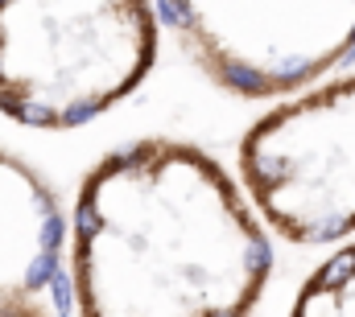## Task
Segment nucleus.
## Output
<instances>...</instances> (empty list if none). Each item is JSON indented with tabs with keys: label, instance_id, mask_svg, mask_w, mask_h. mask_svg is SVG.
Here are the masks:
<instances>
[{
	"label": "nucleus",
	"instance_id": "nucleus-5",
	"mask_svg": "<svg viewBox=\"0 0 355 317\" xmlns=\"http://www.w3.org/2000/svg\"><path fill=\"white\" fill-rule=\"evenodd\" d=\"M67 223L50 181L0 149V317L67 314L62 289Z\"/></svg>",
	"mask_w": 355,
	"mask_h": 317
},
{
	"label": "nucleus",
	"instance_id": "nucleus-6",
	"mask_svg": "<svg viewBox=\"0 0 355 317\" xmlns=\"http://www.w3.org/2000/svg\"><path fill=\"white\" fill-rule=\"evenodd\" d=\"M297 317H355V243L339 247L322 268H314V276L302 284Z\"/></svg>",
	"mask_w": 355,
	"mask_h": 317
},
{
	"label": "nucleus",
	"instance_id": "nucleus-2",
	"mask_svg": "<svg viewBox=\"0 0 355 317\" xmlns=\"http://www.w3.org/2000/svg\"><path fill=\"white\" fill-rule=\"evenodd\" d=\"M153 62V0H0V111L25 128H83Z\"/></svg>",
	"mask_w": 355,
	"mask_h": 317
},
{
	"label": "nucleus",
	"instance_id": "nucleus-4",
	"mask_svg": "<svg viewBox=\"0 0 355 317\" xmlns=\"http://www.w3.org/2000/svg\"><path fill=\"white\" fill-rule=\"evenodd\" d=\"M194 66L240 99H281L355 54V0H162Z\"/></svg>",
	"mask_w": 355,
	"mask_h": 317
},
{
	"label": "nucleus",
	"instance_id": "nucleus-1",
	"mask_svg": "<svg viewBox=\"0 0 355 317\" xmlns=\"http://www.w3.org/2000/svg\"><path fill=\"white\" fill-rule=\"evenodd\" d=\"M268 276L265 219L211 153L145 136L83 177L71 223L83 317H244Z\"/></svg>",
	"mask_w": 355,
	"mask_h": 317
},
{
	"label": "nucleus",
	"instance_id": "nucleus-3",
	"mask_svg": "<svg viewBox=\"0 0 355 317\" xmlns=\"http://www.w3.org/2000/svg\"><path fill=\"white\" fill-rule=\"evenodd\" d=\"M240 181L268 231L322 247L355 235V75L314 82L240 141Z\"/></svg>",
	"mask_w": 355,
	"mask_h": 317
}]
</instances>
